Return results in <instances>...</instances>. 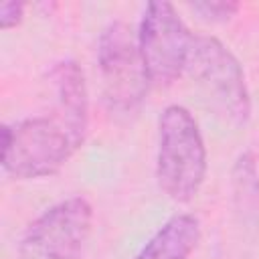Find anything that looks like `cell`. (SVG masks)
I'll return each mask as SVG.
<instances>
[{
  "label": "cell",
  "instance_id": "1",
  "mask_svg": "<svg viewBox=\"0 0 259 259\" xmlns=\"http://www.w3.org/2000/svg\"><path fill=\"white\" fill-rule=\"evenodd\" d=\"M49 79L57 101L53 113L2 125V168L20 180L59 172L81 148L87 134L89 103L79 65L61 61L51 69Z\"/></svg>",
  "mask_w": 259,
  "mask_h": 259
},
{
  "label": "cell",
  "instance_id": "2",
  "mask_svg": "<svg viewBox=\"0 0 259 259\" xmlns=\"http://www.w3.org/2000/svg\"><path fill=\"white\" fill-rule=\"evenodd\" d=\"M206 174V148L192 113L182 105H168L158 125L156 178L174 202L196 196Z\"/></svg>",
  "mask_w": 259,
  "mask_h": 259
},
{
  "label": "cell",
  "instance_id": "3",
  "mask_svg": "<svg viewBox=\"0 0 259 259\" xmlns=\"http://www.w3.org/2000/svg\"><path fill=\"white\" fill-rule=\"evenodd\" d=\"M196 81L208 105L235 125L247 123L251 115V99L245 73L237 57L214 36H192L186 69Z\"/></svg>",
  "mask_w": 259,
  "mask_h": 259
},
{
  "label": "cell",
  "instance_id": "4",
  "mask_svg": "<svg viewBox=\"0 0 259 259\" xmlns=\"http://www.w3.org/2000/svg\"><path fill=\"white\" fill-rule=\"evenodd\" d=\"M99 73L109 111L134 113L148 91L150 79L138 49V38L123 22H111L99 38Z\"/></svg>",
  "mask_w": 259,
  "mask_h": 259
},
{
  "label": "cell",
  "instance_id": "5",
  "mask_svg": "<svg viewBox=\"0 0 259 259\" xmlns=\"http://www.w3.org/2000/svg\"><path fill=\"white\" fill-rule=\"evenodd\" d=\"M93 223L91 204L73 196L47 208L20 237V259H79Z\"/></svg>",
  "mask_w": 259,
  "mask_h": 259
},
{
  "label": "cell",
  "instance_id": "6",
  "mask_svg": "<svg viewBox=\"0 0 259 259\" xmlns=\"http://www.w3.org/2000/svg\"><path fill=\"white\" fill-rule=\"evenodd\" d=\"M190 32L170 2H150L140 22L138 49L154 85H170L186 69Z\"/></svg>",
  "mask_w": 259,
  "mask_h": 259
},
{
  "label": "cell",
  "instance_id": "7",
  "mask_svg": "<svg viewBox=\"0 0 259 259\" xmlns=\"http://www.w3.org/2000/svg\"><path fill=\"white\" fill-rule=\"evenodd\" d=\"M200 239V223L192 214L168 219L134 259H188Z\"/></svg>",
  "mask_w": 259,
  "mask_h": 259
},
{
  "label": "cell",
  "instance_id": "8",
  "mask_svg": "<svg viewBox=\"0 0 259 259\" xmlns=\"http://www.w3.org/2000/svg\"><path fill=\"white\" fill-rule=\"evenodd\" d=\"M190 8L196 14H200V18H204L208 22H225L231 16H235V12L239 10V4L237 2H225V0H219V2H194Z\"/></svg>",
  "mask_w": 259,
  "mask_h": 259
},
{
  "label": "cell",
  "instance_id": "9",
  "mask_svg": "<svg viewBox=\"0 0 259 259\" xmlns=\"http://www.w3.org/2000/svg\"><path fill=\"white\" fill-rule=\"evenodd\" d=\"M22 16H24V4L22 2L8 0V2H2L0 4V26L4 30L20 24Z\"/></svg>",
  "mask_w": 259,
  "mask_h": 259
}]
</instances>
